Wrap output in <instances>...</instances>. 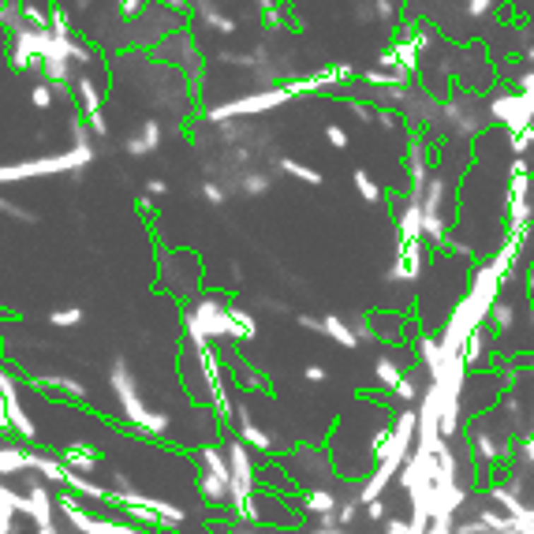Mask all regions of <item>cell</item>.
Masks as SVG:
<instances>
[{"label": "cell", "mask_w": 534, "mask_h": 534, "mask_svg": "<svg viewBox=\"0 0 534 534\" xmlns=\"http://www.w3.org/2000/svg\"><path fill=\"white\" fill-rule=\"evenodd\" d=\"M325 135H329V142H333V146H348V135H344V127H329V131H325Z\"/></svg>", "instance_id": "1"}]
</instances>
